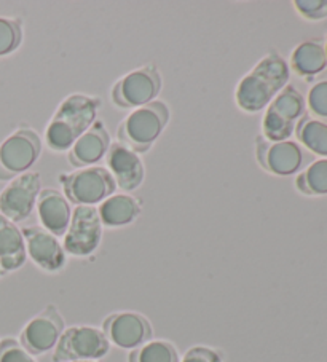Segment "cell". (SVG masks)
I'll use <instances>...</instances> for the list:
<instances>
[{"mask_svg":"<svg viewBox=\"0 0 327 362\" xmlns=\"http://www.w3.org/2000/svg\"><path fill=\"white\" fill-rule=\"evenodd\" d=\"M107 168L117 189L133 192L144 180V165L137 153L120 142H112L107 151Z\"/></svg>","mask_w":327,"mask_h":362,"instance_id":"cell-15","label":"cell"},{"mask_svg":"<svg viewBox=\"0 0 327 362\" xmlns=\"http://www.w3.org/2000/svg\"><path fill=\"white\" fill-rule=\"evenodd\" d=\"M62 238V249L74 257H88L96 251L103 238V223L99 221L98 208L77 206L72 211L71 223Z\"/></svg>","mask_w":327,"mask_h":362,"instance_id":"cell-8","label":"cell"},{"mask_svg":"<svg viewBox=\"0 0 327 362\" xmlns=\"http://www.w3.org/2000/svg\"><path fill=\"white\" fill-rule=\"evenodd\" d=\"M299 142L308 151L327 158V123L304 115L295 127Z\"/></svg>","mask_w":327,"mask_h":362,"instance_id":"cell-21","label":"cell"},{"mask_svg":"<svg viewBox=\"0 0 327 362\" xmlns=\"http://www.w3.org/2000/svg\"><path fill=\"white\" fill-rule=\"evenodd\" d=\"M109 349L110 343L101 329L91 326L69 327L64 329L53 349V362L99 361Z\"/></svg>","mask_w":327,"mask_h":362,"instance_id":"cell-7","label":"cell"},{"mask_svg":"<svg viewBox=\"0 0 327 362\" xmlns=\"http://www.w3.org/2000/svg\"><path fill=\"white\" fill-rule=\"evenodd\" d=\"M324 53H326V59H327V37H326V43H324Z\"/></svg>","mask_w":327,"mask_h":362,"instance_id":"cell-29","label":"cell"},{"mask_svg":"<svg viewBox=\"0 0 327 362\" xmlns=\"http://www.w3.org/2000/svg\"><path fill=\"white\" fill-rule=\"evenodd\" d=\"M35 208L42 228H45L48 233H52L56 238L66 235L69 223H71L72 209L64 195H61L54 189L40 190L39 197H37Z\"/></svg>","mask_w":327,"mask_h":362,"instance_id":"cell-17","label":"cell"},{"mask_svg":"<svg viewBox=\"0 0 327 362\" xmlns=\"http://www.w3.org/2000/svg\"><path fill=\"white\" fill-rule=\"evenodd\" d=\"M327 67L324 47L319 42H302L291 54V69L299 77L311 78Z\"/></svg>","mask_w":327,"mask_h":362,"instance_id":"cell-20","label":"cell"},{"mask_svg":"<svg viewBox=\"0 0 327 362\" xmlns=\"http://www.w3.org/2000/svg\"><path fill=\"white\" fill-rule=\"evenodd\" d=\"M101 101L86 95H71L56 109L45 131L48 147L54 152L69 151L74 142L96 122Z\"/></svg>","mask_w":327,"mask_h":362,"instance_id":"cell-2","label":"cell"},{"mask_svg":"<svg viewBox=\"0 0 327 362\" xmlns=\"http://www.w3.org/2000/svg\"><path fill=\"white\" fill-rule=\"evenodd\" d=\"M110 147V137L107 133L104 122H94L84 134H81L74 146L69 148V163L75 168H88L96 165L98 161L107 155Z\"/></svg>","mask_w":327,"mask_h":362,"instance_id":"cell-16","label":"cell"},{"mask_svg":"<svg viewBox=\"0 0 327 362\" xmlns=\"http://www.w3.org/2000/svg\"><path fill=\"white\" fill-rule=\"evenodd\" d=\"M295 187L308 197L327 195V158H319L300 173L295 179Z\"/></svg>","mask_w":327,"mask_h":362,"instance_id":"cell-22","label":"cell"},{"mask_svg":"<svg viewBox=\"0 0 327 362\" xmlns=\"http://www.w3.org/2000/svg\"><path fill=\"white\" fill-rule=\"evenodd\" d=\"M26 252L34 264L43 272L56 273L66 265V252L56 236L42 227H24L21 230Z\"/></svg>","mask_w":327,"mask_h":362,"instance_id":"cell-14","label":"cell"},{"mask_svg":"<svg viewBox=\"0 0 327 362\" xmlns=\"http://www.w3.org/2000/svg\"><path fill=\"white\" fill-rule=\"evenodd\" d=\"M40 187L39 173L28 171L11 179L10 184L0 192V214L13 223L26 221L33 214Z\"/></svg>","mask_w":327,"mask_h":362,"instance_id":"cell-10","label":"cell"},{"mask_svg":"<svg viewBox=\"0 0 327 362\" xmlns=\"http://www.w3.org/2000/svg\"><path fill=\"white\" fill-rule=\"evenodd\" d=\"M160 90V72L154 66H144L118 80L112 88V101L120 109H139L152 103Z\"/></svg>","mask_w":327,"mask_h":362,"instance_id":"cell-9","label":"cell"},{"mask_svg":"<svg viewBox=\"0 0 327 362\" xmlns=\"http://www.w3.org/2000/svg\"><path fill=\"white\" fill-rule=\"evenodd\" d=\"M98 214L103 227H125L137 219V216L141 214V204L137 203L136 198L120 193V195L105 198L99 204Z\"/></svg>","mask_w":327,"mask_h":362,"instance_id":"cell-19","label":"cell"},{"mask_svg":"<svg viewBox=\"0 0 327 362\" xmlns=\"http://www.w3.org/2000/svg\"><path fill=\"white\" fill-rule=\"evenodd\" d=\"M110 345L122 349H133L150 341L154 335L152 326L146 316L134 311H120L107 316L101 329Z\"/></svg>","mask_w":327,"mask_h":362,"instance_id":"cell-12","label":"cell"},{"mask_svg":"<svg viewBox=\"0 0 327 362\" xmlns=\"http://www.w3.org/2000/svg\"><path fill=\"white\" fill-rule=\"evenodd\" d=\"M74 362H99V361H74Z\"/></svg>","mask_w":327,"mask_h":362,"instance_id":"cell-30","label":"cell"},{"mask_svg":"<svg viewBox=\"0 0 327 362\" xmlns=\"http://www.w3.org/2000/svg\"><path fill=\"white\" fill-rule=\"evenodd\" d=\"M28 252L21 230L0 214V270L16 272L26 264Z\"/></svg>","mask_w":327,"mask_h":362,"instance_id":"cell-18","label":"cell"},{"mask_svg":"<svg viewBox=\"0 0 327 362\" xmlns=\"http://www.w3.org/2000/svg\"><path fill=\"white\" fill-rule=\"evenodd\" d=\"M306 105L316 120L327 123V80L311 86L306 96Z\"/></svg>","mask_w":327,"mask_h":362,"instance_id":"cell-25","label":"cell"},{"mask_svg":"<svg viewBox=\"0 0 327 362\" xmlns=\"http://www.w3.org/2000/svg\"><path fill=\"white\" fill-rule=\"evenodd\" d=\"M179 362H224L222 354L207 346H193Z\"/></svg>","mask_w":327,"mask_h":362,"instance_id":"cell-28","label":"cell"},{"mask_svg":"<svg viewBox=\"0 0 327 362\" xmlns=\"http://www.w3.org/2000/svg\"><path fill=\"white\" fill-rule=\"evenodd\" d=\"M295 10L310 21H319L327 18V0H295Z\"/></svg>","mask_w":327,"mask_h":362,"instance_id":"cell-27","label":"cell"},{"mask_svg":"<svg viewBox=\"0 0 327 362\" xmlns=\"http://www.w3.org/2000/svg\"><path fill=\"white\" fill-rule=\"evenodd\" d=\"M42 141L29 127L18 128L0 144V182L28 173L40 157Z\"/></svg>","mask_w":327,"mask_h":362,"instance_id":"cell-6","label":"cell"},{"mask_svg":"<svg viewBox=\"0 0 327 362\" xmlns=\"http://www.w3.org/2000/svg\"><path fill=\"white\" fill-rule=\"evenodd\" d=\"M130 362H179V353L166 340H150L130 353Z\"/></svg>","mask_w":327,"mask_h":362,"instance_id":"cell-23","label":"cell"},{"mask_svg":"<svg viewBox=\"0 0 327 362\" xmlns=\"http://www.w3.org/2000/svg\"><path fill=\"white\" fill-rule=\"evenodd\" d=\"M287 82V62L278 53H268L238 83L235 101L241 110L254 114L265 109Z\"/></svg>","mask_w":327,"mask_h":362,"instance_id":"cell-1","label":"cell"},{"mask_svg":"<svg viewBox=\"0 0 327 362\" xmlns=\"http://www.w3.org/2000/svg\"><path fill=\"white\" fill-rule=\"evenodd\" d=\"M64 195L77 206H94L114 195L117 185L103 166H88L59 176Z\"/></svg>","mask_w":327,"mask_h":362,"instance_id":"cell-5","label":"cell"},{"mask_svg":"<svg viewBox=\"0 0 327 362\" xmlns=\"http://www.w3.org/2000/svg\"><path fill=\"white\" fill-rule=\"evenodd\" d=\"M64 332V320L54 305H48L21 330L20 343L29 354L42 356L56 348Z\"/></svg>","mask_w":327,"mask_h":362,"instance_id":"cell-11","label":"cell"},{"mask_svg":"<svg viewBox=\"0 0 327 362\" xmlns=\"http://www.w3.org/2000/svg\"><path fill=\"white\" fill-rule=\"evenodd\" d=\"M168 122V105L163 101H152L131 112L120 123L117 129L118 142L136 153L147 152L166 128Z\"/></svg>","mask_w":327,"mask_h":362,"instance_id":"cell-3","label":"cell"},{"mask_svg":"<svg viewBox=\"0 0 327 362\" xmlns=\"http://www.w3.org/2000/svg\"><path fill=\"white\" fill-rule=\"evenodd\" d=\"M0 273H2V270H0Z\"/></svg>","mask_w":327,"mask_h":362,"instance_id":"cell-31","label":"cell"},{"mask_svg":"<svg viewBox=\"0 0 327 362\" xmlns=\"http://www.w3.org/2000/svg\"><path fill=\"white\" fill-rule=\"evenodd\" d=\"M0 362H37L15 339H4L0 341Z\"/></svg>","mask_w":327,"mask_h":362,"instance_id":"cell-26","label":"cell"},{"mask_svg":"<svg viewBox=\"0 0 327 362\" xmlns=\"http://www.w3.org/2000/svg\"><path fill=\"white\" fill-rule=\"evenodd\" d=\"M256 155L263 170L275 176H291L304 165V152L297 142H270L259 136L256 139Z\"/></svg>","mask_w":327,"mask_h":362,"instance_id":"cell-13","label":"cell"},{"mask_svg":"<svg viewBox=\"0 0 327 362\" xmlns=\"http://www.w3.org/2000/svg\"><path fill=\"white\" fill-rule=\"evenodd\" d=\"M304 115V96L297 88L286 85L267 105L265 115L262 118V137L270 142L287 141Z\"/></svg>","mask_w":327,"mask_h":362,"instance_id":"cell-4","label":"cell"},{"mask_svg":"<svg viewBox=\"0 0 327 362\" xmlns=\"http://www.w3.org/2000/svg\"><path fill=\"white\" fill-rule=\"evenodd\" d=\"M23 42V24L15 18L0 16V58L20 48Z\"/></svg>","mask_w":327,"mask_h":362,"instance_id":"cell-24","label":"cell"}]
</instances>
